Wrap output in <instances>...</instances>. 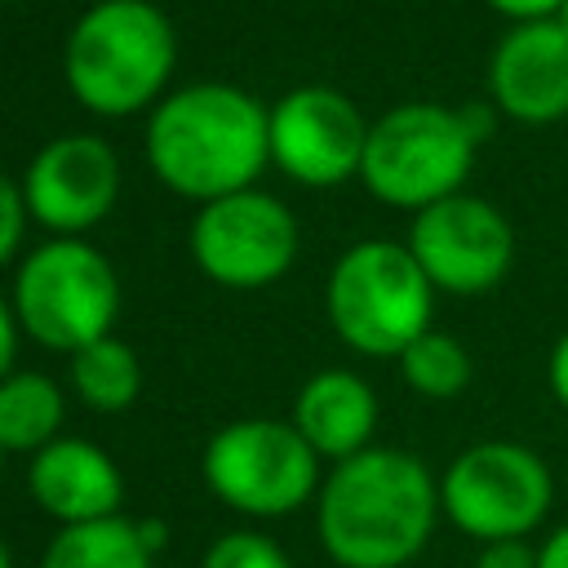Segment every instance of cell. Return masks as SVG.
Wrapping results in <instances>:
<instances>
[{
  "label": "cell",
  "mask_w": 568,
  "mask_h": 568,
  "mask_svg": "<svg viewBox=\"0 0 568 568\" xmlns=\"http://www.w3.org/2000/svg\"><path fill=\"white\" fill-rule=\"evenodd\" d=\"M439 479L404 448L337 462L315 493V532L337 568H404L439 524Z\"/></svg>",
  "instance_id": "obj_1"
},
{
  "label": "cell",
  "mask_w": 568,
  "mask_h": 568,
  "mask_svg": "<svg viewBox=\"0 0 568 568\" xmlns=\"http://www.w3.org/2000/svg\"><path fill=\"white\" fill-rule=\"evenodd\" d=\"M146 155L169 191L213 204L248 191L266 164L271 115L257 98L231 84H191L155 106L146 124Z\"/></svg>",
  "instance_id": "obj_2"
},
{
  "label": "cell",
  "mask_w": 568,
  "mask_h": 568,
  "mask_svg": "<svg viewBox=\"0 0 568 568\" xmlns=\"http://www.w3.org/2000/svg\"><path fill=\"white\" fill-rule=\"evenodd\" d=\"M173 27L146 0L93 4L67 40V84L98 115L146 106L173 71Z\"/></svg>",
  "instance_id": "obj_3"
},
{
  "label": "cell",
  "mask_w": 568,
  "mask_h": 568,
  "mask_svg": "<svg viewBox=\"0 0 568 568\" xmlns=\"http://www.w3.org/2000/svg\"><path fill=\"white\" fill-rule=\"evenodd\" d=\"M430 293L408 244L364 240L328 275V320L351 351L399 359L430 328Z\"/></svg>",
  "instance_id": "obj_4"
},
{
  "label": "cell",
  "mask_w": 568,
  "mask_h": 568,
  "mask_svg": "<svg viewBox=\"0 0 568 568\" xmlns=\"http://www.w3.org/2000/svg\"><path fill=\"white\" fill-rule=\"evenodd\" d=\"M475 146L479 138L470 133L462 111H448L439 102H404L368 129L359 178L377 200L422 213L457 195L470 173Z\"/></svg>",
  "instance_id": "obj_5"
},
{
  "label": "cell",
  "mask_w": 568,
  "mask_h": 568,
  "mask_svg": "<svg viewBox=\"0 0 568 568\" xmlns=\"http://www.w3.org/2000/svg\"><path fill=\"white\" fill-rule=\"evenodd\" d=\"M555 506V475L528 444L484 439L462 448L439 475V510L470 541L532 537Z\"/></svg>",
  "instance_id": "obj_6"
},
{
  "label": "cell",
  "mask_w": 568,
  "mask_h": 568,
  "mask_svg": "<svg viewBox=\"0 0 568 568\" xmlns=\"http://www.w3.org/2000/svg\"><path fill=\"white\" fill-rule=\"evenodd\" d=\"M204 484L209 493L257 519H280L306 506L320 493V453L297 435L293 422L248 417L222 426L204 444Z\"/></svg>",
  "instance_id": "obj_7"
},
{
  "label": "cell",
  "mask_w": 568,
  "mask_h": 568,
  "mask_svg": "<svg viewBox=\"0 0 568 568\" xmlns=\"http://www.w3.org/2000/svg\"><path fill=\"white\" fill-rule=\"evenodd\" d=\"M13 306L22 328L40 346L75 355L98 337H111L120 284L98 248L80 240H53L22 262L13 284Z\"/></svg>",
  "instance_id": "obj_8"
},
{
  "label": "cell",
  "mask_w": 568,
  "mask_h": 568,
  "mask_svg": "<svg viewBox=\"0 0 568 568\" xmlns=\"http://www.w3.org/2000/svg\"><path fill=\"white\" fill-rule=\"evenodd\" d=\"M191 253L213 284L262 288L288 271L297 253V222L275 195L235 191L200 209L191 226Z\"/></svg>",
  "instance_id": "obj_9"
},
{
  "label": "cell",
  "mask_w": 568,
  "mask_h": 568,
  "mask_svg": "<svg viewBox=\"0 0 568 568\" xmlns=\"http://www.w3.org/2000/svg\"><path fill=\"white\" fill-rule=\"evenodd\" d=\"M408 253L426 271V280L444 293L475 297L501 284L515 262V231L510 222L475 195H448L413 217Z\"/></svg>",
  "instance_id": "obj_10"
},
{
  "label": "cell",
  "mask_w": 568,
  "mask_h": 568,
  "mask_svg": "<svg viewBox=\"0 0 568 568\" xmlns=\"http://www.w3.org/2000/svg\"><path fill=\"white\" fill-rule=\"evenodd\" d=\"M364 146L368 124L337 89H293L271 111V160L306 186H337L359 173Z\"/></svg>",
  "instance_id": "obj_11"
},
{
  "label": "cell",
  "mask_w": 568,
  "mask_h": 568,
  "mask_svg": "<svg viewBox=\"0 0 568 568\" xmlns=\"http://www.w3.org/2000/svg\"><path fill=\"white\" fill-rule=\"evenodd\" d=\"M120 191V164L115 151L93 133H67L53 138L27 169L22 200L36 222L49 231H89L102 222Z\"/></svg>",
  "instance_id": "obj_12"
},
{
  "label": "cell",
  "mask_w": 568,
  "mask_h": 568,
  "mask_svg": "<svg viewBox=\"0 0 568 568\" xmlns=\"http://www.w3.org/2000/svg\"><path fill=\"white\" fill-rule=\"evenodd\" d=\"M493 102L524 120V124H550L568 115V36L559 22H524L515 27L488 67Z\"/></svg>",
  "instance_id": "obj_13"
},
{
  "label": "cell",
  "mask_w": 568,
  "mask_h": 568,
  "mask_svg": "<svg viewBox=\"0 0 568 568\" xmlns=\"http://www.w3.org/2000/svg\"><path fill=\"white\" fill-rule=\"evenodd\" d=\"M27 488L36 506L62 528L111 519L120 515V501H124L120 466L98 444L75 439V435H58L49 448L31 457Z\"/></svg>",
  "instance_id": "obj_14"
},
{
  "label": "cell",
  "mask_w": 568,
  "mask_h": 568,
  "mask_svg": "<svg viewBox=\"0 0 568 568\" xmlns=\"http://www.w3.org/2000/svg\"><path fill=\"white\" fill-rule=\"evenodd\" d=\"M293 426L320 457L346 462V457L373 448L368 439L377 426V395L364 377H355L346 368H324L297 390Z\"/></svg>",
  "instance_id": "obj_15"
},
{
  "label": "cell",
  "mask_w": 568,
  "mask_h": 568,
  "mask_svg": "<svg viewBox=\"0 0 568 568\" xmlns=\"http://www.w3.org/2000/svg\"><path fill=\"white\" fill-rule=\"evenodd\" d=\"M62 426V390L44 373H9L0 382V448L4 453H40L58 439Z\"/></svg>",
  "instance_id": "obj_16"
},
{
  "label": "cell",
  "mask_w": 568,
  "mask_h": 568,
  "mask_svg": "<svg viewBox=\"0 0 568 568\" xmlns=\"http://www.w3.org/2000/svg\"><path fill=\"white\" fill-rule=\"evenodd\" d=\"M40 568H151V546L124 515L58 528Z\"/></svg>",
  "instance_id": "obj_17"
},
{
  "label": "cell",
  "mask_w": 568,
  "mask_h": 568,
  "mask_svg": "<svg viewBox=\"0 0 568 568\" xmlns=\"http://www.w3.org/2000/svg\"><path fill=\"white\" fill-rule=\"evenodd\" d=\"M71 386L98 413H124L142 390V364L129 342L98 337L93 346L71 355Z\"/></svg>",
  "instance_id": "obj_18"
},
{
  "label": "cell",
  "mask_w": 568,
  "mask_h": 568,
  "mask_svg": "<svg viewBox=\"0 0 568 568\" xmlns=\"http://www.w3.org/2000/svg\"><path fill=\"white\" fill-rule=\"evenodd\" d=\"M399 373H404V382L417 395H426V399H453V395H462L470 386V351L457 337L426 328L399 355Z\"/></svg>",
  "instance_id": "obj_19"
},
{
  "label": "cell",
  "mask_w": 568,
  "mask_h": 568,
  "mask_svg": "<svg viewBox=\"0 0 568 568\" xmlns=\"http://www.w3.org/2000/svg\"><path fill=\"white\" fill-rule=\"evenodd\" d=\"M200 568H293V564L275 537L253 532V528H235V532H222L204 550Z\"/></svg>",
  "instance_id": "obj_20"
},
{
  "label": "cell",
  "mask_w": 568,
  "mask_h": 568,
  "mask_svg": "<svg viewBox=\"0 0 568 568\" xmlns=\"http://www.w3.org/2000/svg\"><path fill=\"white\" fill-rule=\"evenodd\" d=\"M22 222H27V200L22 191L0 173V266L13 257L18 240H22Z\"/></svg>",
  "instance_id": "obj_21"
},
{
  "label": "cell",
  "mask_w": 568,
  "mask_h": 568,
  "mask_svg": "<svg viewBox=\"0 0 568 568\" xmlns=\"http://www.w3.org/2000/svg\"><path fill=\"white\" fill-rule=\"evenodd\" d=\"M470 568H537V546L528 537H515V541H484L475 550V564Z\"/></svg>",
  "instance_id": "obj_22"
},
{
  "label": "cell",
  "mask_w": 568,
  "mask_h": 568,
  "mask_svg": "<svg viewBox=\"0 0 568 568\" xmlns=\"http://www.w3.org/2000/svg\"><path fill=\"white\" fill-rule=\"evenodd\" d=\"M497 13H506V18H515L519 27L524 22H550L555 13H559V4L564 0H488Z\"/></svg>",
  "instance_id": "obj_23"
},
{
  "label": "cell",
  "mask_w": 568,
  "mask_h": 568,
  "mask_svg": "<svg viewBox=\"0 0 568 568\" xmlns=\"http://www.w3.org/2000/svg\"><path fill=\"white\" fill-rule=\"evenodd\" d=\"M537 568H568V524L550 528L537 541Z\"/></svg>",
  "instance_id": "obj_24"
},
{
  "label": "cell",
  "mask_w": 568,
  "mask_h": 568,
  "mask_svg": "<svg viewBox=\"0 0 568 568\" xmlns=\"http://www.w3.org/2000/svg\"><path fill=\"white\" fill-rule=\"evenodd\" d=\"M546 377H550V395L568 408V333L555 342L550 351V364H546Z\"/></svg>",
  "instance_id": "obj_25"
},
{
  "label": "cell",
  "mask_w": 568,
  "mask_h": 568,
  "mask_svg": "<svg viewBox=\"0 0 568 568\" xmlns=\"http://www.w3.org/2000/svg\"><path fill=\"white\" fill-rule=\"evenodd\" d=\"M13 346H18V328H13V315H9V306L0 302V382L9 377V364H13Z\"/></svg>",
  "instance_id": "obj_26"
},
{
  "label": "cell",
  "mask_w": 568,
  "mask_h": 568,
  "mask_svg": "<svg viewBox=\"0 0 568 568\" xmlns=\"http://www.w3.org/2000/svg\"><path fill=\"white\" fill-rule=\"evenodd\" d=\"M138 532H142V541L151 546V555L164 546V524H160V519H142V524H138Z\"/></svg>",
  "instance_id": "obj_27"
},
{
  "label": "cell",
  "mask_w": 568,
  "mask_h": 568,
  "mask_svg": "<svg viewBox=\"0 0 568 568\" xmlns=\"http://www.w3.org/2000/svg\"><path fill=\"white\" fill-rule=\"evenodd\" d=\"M555 22H559V31H564V36H568V0H564V4H559V13H555Z\"/></svg>",
  "instance_id": "obj_28"
},
{
  "label": "cell",
  "mask_w": 568,
  "mask_h": 568,
  "mask_svg": "<svg viewBox=\"0 0 568 568\" xmlns=\"http://www.w3.org/2000/svg\"><path fill=\"white\" fill-rule=\"evenodd\" d=\"M0 568H13V559H9V546L0 541Z\"/></svg>",
  "instance_id": "obj_29"
},
{
  "label": "cell",
  "mask_w": 568,
  "mask_h": 568,
  "mask_svg": "<svg viewBox=\"0 0 568 568\" xmlns=\"http://www.w3.org/2000/svg\"><path fill=\"white\" fill-rule=\"evenodd\" d=\"M0 4H9V0H0Z\"/></svg>",
  "instance_id": "obj_30"
},
{
  "label": "cell",
  "mask_w": 568,
  "mask_h": 568,
  "mask_svg": "<svg viewBox=\"0 0 568 568\" xmlns=\"http://www.w3.org/2000/svg\"><path fill=\"white\" fill-rule=\"evenodd\" d=\"M0 453H4V448H0Z\"/></svg>",
  "instance_id": "obj_31"
}]
</instances>
